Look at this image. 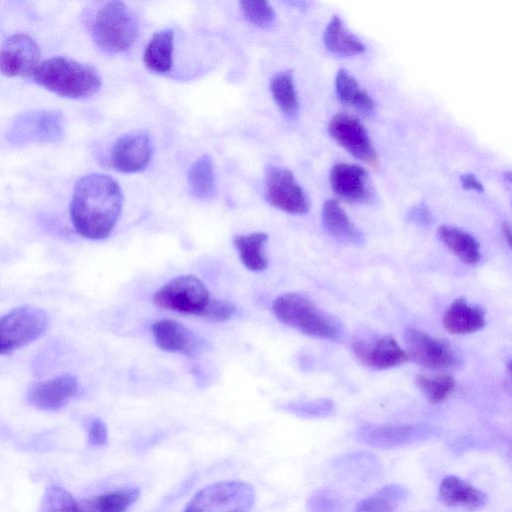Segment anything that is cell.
Masks as SVG:
<instances>
[{
    "instance_id": "obj_1",
    "label": "cell",
    "mask_w": 512,
    "mask_h": 512,
    "mask_svg": "<svg viewBox=\"0 0 512 512\" xmlns=\"http://www.w3.org/2000/svg\"><path fill=\"white\" fill-rule=\"evenodd\" d=\"M123 205L118 183L108 175L92 173L74 186L70 217L78 234L91 240L107 238L114 229Z\"/></svg>"
},
{
    "instance_id": "obj_2",
    "label": "cell",
    "mask_w": 512,
    "mask_h": 512,
    "mask_svg": "<svg viewBox=\"0 0 512 512\" xmlns=\"http://www.w3.org/2000/svg\"><path fill=\"white\" fill-rule=\"evenodd\" d=\"M32 76L45 89L71 99L90 97L102 84L95 67L62 56L43 61Z\"/></svg>"
},
{
    "instance_id": "obj_3",
    "label": "cell",
    "mask_w": 512,
    "mask_h": 512,
    "mask_svg": "<svg viewBox=\"0 0 512 512\" xmlns=\"http://www.w3.org/2000/svg\"><path fill=\"white\" fill-rule=\"evenodd\" d=\"M90 30L98 48L108 53H121L136 41L139 26L135 14L126 3L107 1L94 13Z\"/></svg>"
},
{
    "instance_id": "obj_4",
    "label": "cell",
    "mask_w": 512,
    "mask_h": 512,
    "mask_svg": "<svg viewBox=\"0 0 512 512\" xmlns=\"http://www.w3.org/2000/svg\"><path fill=\"white\" fill-rule=\"evenodd\" d=\"M275 317L303 334L321 339H336L339 328L333 318L300 293H286L272 305Z\"/></svg>"
},
{
    "instance_id": "obj_5",
    "label": "cell",
    "mask_w": 512,
    "mask_h": 512,
    "mask_svg": "<svg viewBox=\"0 0 512 512\" xmlns=\"http://www.w3.org/2000/svg\"><path fill=\"white\" fill-rule=\"evenodd\" d=\"M254 487L240 480L212 483L199 490L183 512H251Z\"/></svg>"
},
{
    "instance_id": "obj_6",
    "label": "cell",
    "mask_w": 512,
    "mask_h": 512,
    "mask_svg": "<svg viewBox=\"0 0 512 512\" xmlns=\"http://www.w3.org/2000/svg\"><path fill=\"white\" fill-rule=\"evenodd\" d=\"M48 327L47 313L24 305L0 316V355L26 346L41 337Z\"/></svg>"
},
{
    "instance_id": "obj_7",
    "label": "cell",
    "mask_w": 512,
    "mask_h": 512,
    "mask_svg": "<svg viewBox=\"0 0 512 512\" xmlns=\"http://www.w3.org/2000/svg\"><path fill=\"white\" fill-rule=\"evenodd\" d=\"M206 285L194 275L177 276L153 294V303L164 310L200 316L210 301Z\"/></svg>"
},
{
    "instance_id": "obj_8",
    "label": "cell",
    "mask_w": 512,
    "mask_h": 512,
    "mask_svg": "<svg viewBox=\"0 0 512 512\" xmlns=\"http://www.w3.org/2000/svg\"><path fill=\"white\" fill-rule=\"evenodd\" d=\"M63 115L56 110H33L21 113L12 121L7 139L16 145L54 143L63 137Z\"/></svg>"
},
{
    "instance_id": "obj_9",
    "label": "cell",
    "mask_w": 512,
    "mask_h": 512,
    "mask_svg": "<svg viewBox=\"0 0 512 512\" xmlns=\"http://www.w3.org/2000/svg\"><path fill=\"white\" fill-rule=\"evenodd\" d=\"M265 197L272 206L289 214H305L309 210L305 191L284 167L268 165L266 168Z\"/></svg>"
},
{
    "instance_id": "obj_10",
    "label": "cell",
    "mask_w": 512,
    "mask_h": 512,
    "mask_svg": "<svg viewBox=\"0 0 512 512\" xmlns=\"http://www.w3.org/2000/svg\"><path fill=\"white\" fill-rule=\"evenodd\" d=\"M328 129L332 138L355 158L373 169L379 167V156L366 128L357 118L348 114H336Z\"/></svg>"
},
{
    "instance_id": "obj_11",
    "label": "cell",
    "mask_w": 512,
    "mask_h": 512,
    "mask_svg": "<svg viewBox=\"0 0 512 512\" xmlns=\"http://www.w3.org/2000/svg\"><path fill=\"white\" fill-rule=\"evenodd\" d=\"M403 339L408 358L419 365L442 370L451 368L457 363L454 350L441 339L415 328H407Z\"/></svg>"
},
{
    "instance_id": "obj_12",
    "label": "cell",
    "mask_w": 512,
    "mask_h": 512,
    "mask_svg": "<svg viewBox=\"0 0 512 512\" xmlns=\"http://www.w3.org/2000/svg\"><path fill=\"white\" fill-rule=\"evenodd\" d=\"M39 60V47L26 34H14L0 46V72L8 77L33 75Z\"/></svg>"
},
{
    "instance_id": "obj_13",
    "label": "cell",
    "mask_w": 512,
    "mask_h": 512,
    "mask_svg": "<svg viewBox=\"0 0 512 512\" xmlns=\"http://www.w3.org/2000/svg\"><path fill=\"white\" fill-rule=\"evenodd\" d=\"M434 433L422 424L369 425L359 430L358 438L369 446L391 449L426 440Z\"/></svg>"
},
{
    "instance_id": "obj_14",
    "label": "cell",
    "mask_w": 512,
    "mask_h": 512,
    "mask_svg": "<svg viewBox=\"0 0 512 512\" xmlns=\"http://www.w3.org/2000/svg\"><path fill=\"white\" fill-rule=\"evenodd\" d=\"M153 152L147 133L134 131L116 140L110 153L112 167L122 173L142 171L149 164Z\"/></svg>"
},
{
    "instance_id": "obj_15",
    "label": "cell",
    "mask_w": 512,
    "mask_h": 512,
    "mask_svg": "<svg viewBox=\"0 0 512 512\" xmlns=\"http://www.w3.org/2000/svg\"><path fill=\"white\" fill-rule=\"evenodd\" d=\"M330 184L335 194L349 203H364L373 196L366 170L356 164H335L330 171Z\"/></svg>"
},
{
    "instance_id": "obj_16",
    "label": "cell",
    "mask_w": 512,
    "mask_h": 512,
    "mask_svg": "<svg viewBox=\"0 0 512 512\" xmlns=\"http://www.w3.org/2000/svg\"><path fill=\"white\" fill-rule=\"evenodd\" d=\"M77 391V378L72 374H62L33 385L27 398L39 410L55 411L68 404Z\"/></svg>"
},
{
    "instance_id": "obj_17",
    "label": "cell",
    "mask_w": 512,
    "mask_h": 512,
    "mask_svg": "<svg viewBox=\"0 0 512 512\" xmlns=\"http://www.w3.org/2000/svg\"><path fill=\"white\" fill-rule=\"evenodd\" d=\"M352 350L362 364L374 369L396 367L409 360L405 350L391 335L369 342L357 341L353 344Z\"/></svg>"
},
{
    "instance_id": "obj_18",
    "label": "cell",
    "mask_w": 512,
    "mask_h": 512,
    "mask_svg": "<svg viewBox=\"0 0 512 512\" xmlns=\"http://www.w3.org/2000/svg\"><path fill=\"white\" fill-rule=\"evenodd\" d=\"M151 331L157 346L167 352L191 355L200 347L197 335L175 320H158L152 324Z\"/></svg>"
},
{
    "instance_id": "obj_19",
    "label": "cell",
    "mask_w": 512,
    "mask_h": 512,
    "mask_svg": "<svg viewBox=\"0 0 512 512\" xmlns=\"http://www.w3.org/2000/svg\"><path fill=\"white\" fill-rule=\"evenodd\" d=\"M439 496L449 507H460L476 510L486 502V495L466 480L449 475L439 485Z\"/></svg>"
},
{
    "instance_id": "obj_20",
    "label": "cell",
    "mask_w": 512,
    "mask_h": 512,
    "mask_svg": "<svg viewBox=\"0 0 512 512\" xmlns=\"http://www.w3.org/2000/svg\"><path fill=\"white\" fill-rule=\"evenodd\" d=\"M486 324L484 311L464 299H456L443 315V326L451 334L464 335L481 330Z\"/></svg>"
},
{
    "instance_id": "obj_21",
    "label": "cell",
    "mask_w": 512,
    "mask_h": 512,
    "mask_svg": "<svg viewBox=\"0 0 512 512\" xmlns=\"http://www.w3.org/2000/svg\"><path fill=\"white\" fill-rule=\"evenodd\" d=\"M136 487L108 491L77 500V512H126L139 498Z\"/></svg>"
},
{
    "instance_id": "obj_22",
    "label": "cell",
    "mask_w": 512,
    "mask_h": 512,
    "mask_svg": "<svg viewBox=\"0 0 512 512\" xmlns=\"http://www.w3.org/2000/svg\"><path fill=\"white\" fill-rule=\"evenodd\" d=\"M174 32L164 29L153 34L145 47L144 65L155 73H167L173 64Z\"/></svg>"
},
{
    "instance_id": "obj_23",
    "label": "cell",
    "mask_w": 512,
    "mask_h": 512,
    "mask_svg": "<svg viewBox=\"0 0 512 512\" xmlns=\"http://www.w3.org/2000/svg\"><path fill=\"white\" fill-rule=\"evenodd\" d=\"M322 220L327 231L343 243H358L361 234L346 212L334 199L326 200L322 207Z\"/></svg>"
},
{
    "instance_id": "obj_24",
    "label": "cell",
    "mask_w": 512,
    "mask_h": 512,
    "mask_svg": "<svg viewBox=\"0 0 512 512\" xmlns=\"http://www.w3.org/2000/svg\"><path fill=\"white\" fill-rule=\"evenodd\" d=\"M438 236L444 245L462 262L476 264L481 258L480 245L468 232L456 227L442 225L438 229Z\"/></svg>"
},
{
    "instance_id": "obj_25",
    "label": "cell",
    "mask_w": 512,
    "mask_h": 512,
    "mask_svg": "<svg viewBox=\"0 0 512 512\" xmlns=\"http://www.w3.org/2000/svg\"><path fill=\"white\" fill-rule=\"evenodd\" d=\"M323 41L329 51L341 56L361 54L365 50L364 44L348 31L337 15H333L327 24Z\"/></svg>"
},
{
    "instance_id": "obj_26",
    "label": "cell",
    "mask_w": 512,
    "mask_h": 512,
    "mask_svg": "<svg viewBox=\"0 0 512 512\" xmlns=\"http://www.w3.org/2000/svg\"><path fill=\"white\" fill-rule=\"evenodd\" d=\"M267 241L268 235L264 232L239 235L234 239L239 258L247 269L259 272L267 268L268 258L265 253Z\"/></svg>"
},
{
    "instance_id": "obj_27",
    "label": "cell",
    "mask_w": 512,
    "mask_h": 512,
    "mask_svg": "<svg viewBox=\"0 0 512 512\" xmlns=\"http://www.w3.org/2000/svg\"><path fill=\"white\" fill-rule=\"evenodd\" d=\"M335 90L342 103L364 114L374 111L375 103L373 99L346 69L341 68L337 71Z\"/></svg>"
},
{
    "instance_id": "obj_28",
    "label": "cell",
    "mask_w": 512,
    "mask_h": 512,
    "mask_svg": "<svg viewBox=\"0 0 512 512\" xmlns=\"http://www.w3.org/2000/svg\"><path fill=\"white\" fill-rule=\"evenodd\" d=\"M270 91L281 112L288 118L296 117L299 101L292 73L290 71L276 73L270 81Z\"/></svg>"
},
{
    "instance_id": "obj_29",
    "label": "cell",
    "mask_w": 512,
    "mask_h": 512,
    "mask_svg": "<svg viewBox=\"0 0 512 512\" xmlns=\"http://www.w3.org/2000/svg\"><path fill=\"white\" fill-rule=\"evenodd\" d=\"M408 496L405 487L390 484L358 503L355 512H393Z\"/></svg>"
},
{
    "instance_id": "obj_30",
    "label": "cell",
    "mask_w": 512,
    "mask_h": 512,
    "mask_svg": "<svg viewBox=\"0 0 512 512\" xmlns=\"http://www.w3.org/2000/svg\"><path fill=\"white\" fill-rule=\"evenodd\" d=\"M188 182L195 197L209 199L214 195V167L208 154H203L192 164L188 172Z\"/></svg>"
},
{
    "instance_id": "obj_31",
    "label": "cell",
    "mask_w": 512,
    "mask_h": 512,
    "mask_svg": "<svg viewBox=\"0 0 512 512\" xmlns=\"http://www.w3.org/2000/svg\"><path fill=\"white\" fill-rule=\"evenodd\" d=\"M415 383L431 403L445 401L455 390V381L448 374L435 376L419 374L415 377Z\"/></svg>"
},
{
    "instance_id": "obj_32",
    "label": "cell",
    "mask_w": 512,
    "mask_h": 512,
    "mask_svg": "<svg viewBox=\"0 0 512 512\" xmlns=\"http://www.w3.org/2000/svg\"><path fill=\"white\" fill-rule=\"evenodd\" d=\"M39 512H77V500L64 488L50 486L43 495Z\"/></svg>"
},
{
    "instance_id": "obj_33",
    "label": "cell",
    "mask_w": 512,
    "mask_h": 512,
    "mask_svg": "<svg viewBox=\"0 0 512 512\" xmlns=\"http://www.w3.org/2000/svg\"><path fill=\"white\" fill-rule=\"evenodd\" d=\"M240 8L245 19L254 26L266 28L275 20V12L267 1H241Z\"/></svg>"
},
{
    "instance_id": "obj_34",
    "label": "cell",
    "mask_w": 512,
    "mask_h": 512,
    "mask_svg": "<svg viewBox=\"0 0 512 512\" xmlns=\"http://www.w3.org/2000/svg\"><path fill=\"white\" fill-rule=\"evenodd\" d=\"M236 311L235 305L225 299H210L200 317L211 322H224L230 319Z\"/></svg>"
},
{
    "instance_id": "obj_35",
    "label": "cell",
    "mask_w": 512,
    "mask_h": 512,
    "mask_svg": "<svg viewBox=\"0 0 512 512\" xmlns=\"http://www.w3.org/2000/svg\"><path fill=\"white\" fill-rule=\"evenodd\" d=\"M340 508L339 499L328 491H318L308 501L310 512H338Z\"/></svg>"
},
{
    "instance_id": "obj_36",
    "label": "cell",
    "mask_w": 512,
    "mask_h": 512,
    "mask_svg": "<svg viewBox=\"0 0 512 512\" xmlns=\"http://www.w3.org/2000/svg\"><path fill=\"white\" fill-rule=\"evenodd\" d=\"M333 406L328 401H318L313 403H301L289 405V410L299 415L305 416H323L328 415Z\"/></svg>"
},
{
    "instance_id": "obj_37",
    "label": "cell",
    "mask_w": 512,
    "mask_h": 512,
    "mask_svg": "<svg viewBox=\"0 0 512 512\" xmlns=\"http://www.w3.org/2000/svg\"><path fill=\"white\" fill-rule=\"evenodd\" d=\"M108 430L100 418H93L88 425V442L92 446H102L107 443Z\"/></svg>"
},
{
    "instance_id": "obj_38",
    "label": "cell",
    "mask_w": 512,
    "mask_h": 512,
    "mask_svg": "<svg viewBox=\"0 0 512 512\" xmlns=\"http://www.w3.org/2000/svg\"><path fill=\"white\" fill-rule=\"evenodd\" d=\"M460 183L466 190H474L477 192H483L484 190L482 183L471 173L462 175L460 177Z\"/></svg>"
},
{
    "instance_id": "obj_39",
    "label": "cell",
    "mask_w": 512,
    "mask_h": 512,
    "mask_svg": "<svg viewBox=\"0 0 512 512\" xmlns=\"http://www.w3.org/2000/svg\"><path fill=\"white\" fill-rule=\"evenodd\" d=\"M410 216L413 220L421 223H429L431 221V213L424 204L414 207L410 212Z\"/></svg>"
},
{
    "instance_id": "obj_40",
    "label": "cell",
    "mask_w": 512,
    "mask_h": 512,
    "mask_svg": "<svg viewBox=\"0 0 512 512\" xmlns=\"http://www.w3.org/2000/svg\"><path fill=\"white\" fill-rule=\"evenodd\" d=\"M501 231L503 234V237L505 238L508 245H510L511 241V227L508 222H503L501 225Z\"/></svg>"
}]
</instances>
